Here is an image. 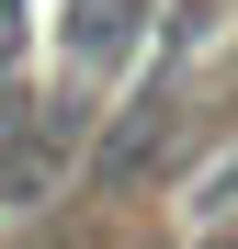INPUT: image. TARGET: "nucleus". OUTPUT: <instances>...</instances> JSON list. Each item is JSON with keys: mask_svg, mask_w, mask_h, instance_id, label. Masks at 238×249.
Here are the masks:
<instances>
[{"mask_svg": "<svg viewBox=\"0 0 238 249\" xmlns=\"http://www.w3.org/2000/svg\"><path fill=\"white\" fill-rule=\"evenodd\" d=\"M159 147H170V91H147L125 124H113V136L91 147V193H125V181H147L159 170Z\"/></svg>", "mask_w": 238, "mask_h": 249, "instance_id": "nucleus-1", "label": "nucleus"}, {"mask_svg": "<svg viewBox=\"0 0 238 249\" xmlns=\"http://www.w3.org/2000/svg\"><path fill=\"white\" fill-rule=\"evenodd\" d=\"M12 34H23V0H0V57H12Z\"/></svg>", "mask_w": 238, "mask_h": 249, "instance_id": "nucleus-4", "label": "nucleus"}, {"mask_svg": "<svg viewBox=\"0 0 238 249\" xmlns=\"http://www.w3.org/2000/svg\"><path fill=\"white\" fill-rule=\"evenodd\" d=\"M136 23H147V0H79V12H68V46H79V57H91V68H102V57H113V46H125V34H136Z\"/></svg>", "mask_w": 238, "mask_h": 249, "instance_id": "nucleus-3", "label": "nucleus"}, {"mask_svg": "<svg viewBox=\"0 0 238 249\" xmlns=\"http://www.w3.org/2000/svg\"><path fill=\"white\" fill-rule=\"evenodd\" d=\"M68 136H79V102H46V136H23L0 159V204H46L57 170H68Z\"/></svg>", "mask_w": 238, "mask_h": 249, "instance_id": "nucleus-2", "label": "nucleus"}]
</instances>
